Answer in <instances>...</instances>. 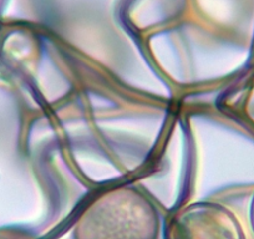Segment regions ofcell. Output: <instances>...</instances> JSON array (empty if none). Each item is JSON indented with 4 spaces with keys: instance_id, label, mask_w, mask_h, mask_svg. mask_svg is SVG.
<instances>
[{
    "instance_id": "3957f363",
    "label": "cell",
    "mask_w": 254,
    "mask_h": 239,
    "mask_svg": "<svg viewBox=\"0 0 254 239\" xmlns=\"http://www.w3.org/2000/svg\"><path fill=\"white\" fill-rule=\"evenodd\" d=\"M249 221H251V226H252V229H253V233H254V194H253V198H252V202H251V208H249Z\"/></svg>"
},
{
    "instance_id": "6da1fadb",
    "label": "cell",
    "mask_w": 254,
    "mask_h": 239,
    "mask_svg": "<svg viewBox=\"0 0 254 239\" xmlns=\"http://www.w3.org/2000/svg\"><path fill=\"white\" fill-rule=\"evenodd\" d=\"M156 204L141 189L121 186L99 194L77 217L74 239H158Z\"/></svg>"
},
{
    "instance_id": "7a4b0ae2",
    "label": "cell",
    "mask_w": 254,
    "mask_h": 239,
    "mask_svg": "<svg viewBox=\"0 0 254 239\" xmlns=\"http://www.w3.org/2000/svg\"><path fill=\"white\" fill-rule=\"evenodd\" d=\"M163 239H246V236L231 209L217 202L199 201L166 219Z\"/></svg>"
}]
</instances>
